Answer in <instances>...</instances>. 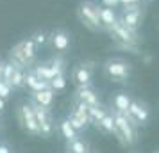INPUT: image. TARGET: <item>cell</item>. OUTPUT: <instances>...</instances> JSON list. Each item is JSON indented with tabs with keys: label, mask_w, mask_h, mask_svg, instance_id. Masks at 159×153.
Listing matches in <instances>:
<instances>
[{
	"label": "cell",
	"mask_w": 159,
	"mask_h": 153,
	"mask_svg": "<svg viewBox=\"0 0 159 153\" xmlns=\"http://www.w3.org/2000/svg\"><path fill=\"white\" fill-rule=\"evenodd\" d=\"M36 53H38V46L32 43V39H22L11 48L9 52V62H13L16 68H23L27 70L29 66L34 64L36 61Z\"/></svg>",
	"instance_id": "1"
},
{
	"label": "cell",
	"mask_w": 159,
	"mask_h": 153,
	"mask_svg": "<svg viewBox=\"0 0 159 153\" xmlns=\"http://www.w3.org/2000/svg\"><path fill=\"white\" fill-rule=\"evenodd\" d=\"M111 116H113V121H115L116 137L127 146L136 144L138 142V126L129 119V116L123 114V112H116V110H111Z\"/></svg>",
	"instance_id": "2"
},
{
	"label": "cell",
	"mask_w": 159,
	"mask_h": 153,
	"mask_svg": "<svg viewBox=\"0 0 159 153\" xmlns=\"http://www.w3.org/2000/svg\"><path fill=\"white\" fill-rule=\"evenodd\" d=\"M104 73H106V77L111 79V80L125 82L130 77V73H132V66L125 59L111 57L104 62Z\"/></svg>",
	"instance_id": "3"
},
{
	"label": "cell",
	"mask_w": 159,
	"mask_h": 153,
	"mask_svg": "<svg viewBox=\"0 0 159 153\" xmlns=\"http://www.w3.org/2000/svg\"><path fill=\"white\" fill-rule=\"evenodd\" d=\"M98 6L93 4V2H82L79 7H77V16H79L80 23L86 27V29L93 30V32H98V30H104L100 25V18H98Z\"/></svg>",
	"instance_id": "4"
},
{
	"label": "cell",
	"mask_w": 159,
	"mask_h": 153,
	"mask_svg": "<svg viewBox=\"0 0 159 153\" xmlns=\"http://www.w3.org/2000/svg\"><path fill=\"white\" fill-rule=\"evenodd\" d=\"M16 116H18V123L23 128V132H27L30 135H39V126H38V121H36V116H34L30 102L20 103L18 109H16Z\"/></svg>",
	"instance_id": "5"
},
{
	"label": "cell",
	"mask_w": 159,
	"mask_h": 153,
	"mask_svg": "<svg viewBox=\"0 0 159 153\" xmlns=\"http://www.w3.org/2000/svg\"><path fill=\"white\" fill-rule=\"evenodd\" d=\"M32 105V110H34V116H36V121H38V126H39V135L43 137H50L54 130H56V125H54V116H52L50 109L47 107H41L38 103L30 102Z\"/></svg>",
	"instance_id": "6"
},
{
	"label": "cell",
	"mask_w": 159,
	"mask_h": 153,
	"mask_svg": "<svg viewBox=\"0 0 159 153\" xmlns=\"http://www.w3.org/2000/svg\"><path fill=\"white\" fill-rule=\"evenodd\" d=\"M125 114L129 116V119L136 126H145L150 121V110H148V107L143 102H138V100H130V105Z\"/></svg>",
	"instance_id": "7"
},
{
	"label": "cell",
	"mask_w": 159,
	"mask_h": 153,
	"mask_svg": "<svg viewBox=\"0 0 159 153\" xmlns=\"http://www.w3.org/2000/svg\"><path fill=\"white\" fill-rule=\"evenodd\" d=\"M141 20H143V16H141L139 7H132V9L123 7L122 13H120V16H118V22L122 23L123 27L134 30V32H138L139 25H141Z\"/></svg>",
	"instance_id": "8"
},
{
	"label": "cell",
	"mask_w": 159,
	"mask_h": 153,
	"mask_svg": "<svg viewBox=\"0 0 159 153\" xmlns=\"http://www.w3.org/2000/svg\"><path fill=\"white\" fill-rule=\"evenodd\" d=\"M73 100L75 102L84 103L86 107H100V98L97 95L91 86H82V87H77L75 95H73Z\"/></svg>",
	"instance_id": "9"
},
{
	"label": "cell",
	"mask_w": 159,
	"mask_h": 153,
	"mask_svg": "<svg viewBox=\"0 0 159 153\" xmlns=\"http://www.w3.org/2000/svg\"><path fill=\"white\" fill-rule=\"evenodd\" d=\"M109 32L113 34V37H115V39H118V41H122V43H125V45L138 43V32L127 29V27H123L120 22H116L115 25L109 29Z\"/></svg>",
	"instance_id": "10"
},
{
	"label": "cell",
	"mask_w": 159,
	"mask_h": 153,
	"mask_svg": "<svg viewBox=\"0 0 159 153\" xmlns=\"http://www.w3.org/2000/svg\"><path fill=\"white\" fill-rule=\"evenodd\" d=\"M91 77H93V73H91V68L89 66H75L72 71V79H73V84L77 86V87H82V86H89L91 84Z\"/></svg>",
	"instance_id": "11"
},
{
	"label": "cell",
	"mask_w": 159,
	"mask_h": 153,
	"mask_svg": "<svg viewBox=\"0 0 159 153\" xmlns=\"http://www.w3.org/2000/svg\"><path fill=\"white\" fill-rule=\"evenodd\" d=\"M50 43H52V46H54V50L66 52L70 48V34L63 29H56L50 34Z\"/></svg>",
	"instance_id": "12"
},
{
	"label": "cell",
	"mask_w": 159,
	"mask_h": 153,
	"mask_svg": "<svg viewBox=\"0 0 159 153\" xmlns=\"http://www.w3.org/2000/svg\"><path fill=\"white\" fill-rule=\"evenodd\" d=\"M54 98H56V91H52L50 87L30 93V102L38 103L41 107H47V109H50L52 105H54Z\"/></svg>",
	"instance_id": "13"
},
{
	"label": "cell",
	"mask_w": 159,
	"mask_h": 153,
	"mask_svg": "<svg viewBox=\"0 0 159 153\" xmlns=\"http://www.w3.org/2000/svg\"><path fill=\"white\" fill-rule=\"evenodd\" d=\"M98 18H100L102 29H107V30L118 22V15H116L115 7H106V6L98 9Z\"/></svg>",
	"instance_id": "14"
},
{
	"label": "cell",
	"mask_w": 159,
	"mask_h": 153,
	"mask_svg": "<svg viewBox=\"0 0 159 153\" xmlns=\"http://www.w3.org/2000/svg\"><path fill=\"white\" fill-rule=\"evenodd\" d=\"M25 86L30 89V93H34V91L47 89V87H48V82L41 80L36 73L32 71V70H25Z\"/></svg>",
	"instance_id": "15"
},
{
	"label": "cell",
	"mask_w": 159,
	"mask_h": 153,
	"mask_svg": "<svg viewBox=\"0 0 159 153\" xmlns=\"http://www.w3.org/2000/svg\"><path fill=\"white\" fill-rule=\"evenodd\" d=\"M130 95H127V93H116L113 98H111V107L113 109L111 110H116V112H127V109H129V105H130Z\"/></svg>",
	"instance_id": "16"
},
{
	"label": "cell",
	"mask_w": 159,
	"mask_h": 153,
	"mask_svg": "<svg viewBox=\"0 0 159 153\" xmlns=\"http://www.w3.org/2000/svg\"><path fill=\"white\" fill-rule=\"evenodd\" d=\"M97 130L102 132V134H106V135H116V128H115V121H113V116H111V112H106L104 116L97 121Z\"/></svg>",
	"instance_id": "17"
},
{
	"label": "cell",
	"mask_w": 159,
	"mask_h": 153,
	"mask_svg": "<svg viewBox=\"0 0 159 153\" xmlns=\"http://www.w3.org/2000/svg\"><path fill=\"white\" fill-rule=\"evenodd\" d=\"M66 153H91V146L84 139L75 137L72 141H66Z\"/></svg>",
	"instance_id": "18"
},
{
	"label": "cell",
	"mask_w": 159,
	"mask_h": 153,
	"mask_svg": "<svg viewBox=\"0 0 159 153\" xmlns=\"http://www.w3.org/2000/svg\"><path fill=\"white\" fill-rule=\"evenodd\" d=\"M57 128H59V134L65 137V141H72V139L79 137V134L72 128V125L68 123V119H66V117H63V119L57 123Z\"/></svg>",
	"instance_id": "19"
},
{
	"label": "cell",
	"mask_w": 159,
	"mask_h": 153,
	"mask_svg": "<svg viewBox=\"0 0 159 153\" xmlns=\"http://www.w3.org/2000/svg\"><path fill=\"white\" fill-rule=\"evenodd\" d=\"M9 86L13 89L25 87V70L23 68H16L15 66V71H13V77L9 80Z\"/></svg>",
	"instance_id": "20"
},
{
	"label": "cell",
	"mask_w": 159,
	"mask_h": 153,
	"mask_svg": "<svg viewBox=\"0 0 159 153\" xmlns=\"http://www.w3.org/2000/svg\"><path fill=\"white\" fill-rule=\"evenodd\" d=\"M32 71L36 73L38 77H39V79H41V80H52V79H54V77H56V73H54V70H52L50 68V64H48V62H43V64H38L36 68H34V70H32Z\"/></svg>",
	"instance_id": "21"
},
{
	"label": "cell",
	"mask_w": 159,
	"mask_h": 153,
	"mask_svg": "<svg viewBox=\"0 0 159 153\" xmlns=\"http://www.w3.org/2000/svg\"><path fill=\"white\" fill-rule=\"evenodd\" d=\"M66 119H68V123L72 125V128L77 132V134H80V132H84L88 128V123H84L82 119H79V117L75 116V114H72V112H68Z\"/></svg>",
	"instance_id": "22"
},
{
	"label": "cell",
	"mask_w": 159,
	"mask_h": 153,
	"mask_svg": "<svg viewBox=\"0 0 159 153\" xmlns=\"http://www.w3.org/2000/svg\"><path fill=\"white\" fill-rule=\"evenodd\" d=\"M48 87H50L52 91H61V89H65L66 87L65 75H56L52 80H48Z\"/></svg>",
	"instance_id": "23"
},
{
	"label": "cell",
	"mask_w": 159,
	"mask_h": 153,
	"mask_svg": "<svg viewBox=\"0 0 159 153\" xmlns=\"http://www.w3.org/2000/svg\"><path fill=\"white\" fill-rule=\"evenodd\" d=\"M11 93H13V87H11L6 80H2V79H0V98L7 100L9 96H11Z\"/></svg>",
	"instance_id": "24"
},
{
	"label": "cell",
	"mask_w": 159,
	"mask_h": 153,
	"mask_svg": "<svg viewBox=\"0 0 159 153\" xmlns=\"http://www.w3.org/2000/svg\"><path fill=\"white\" fill-rule=\"evenodd\" d=\"M30 39H32V43L36 45V46H39V45H45L47 43V34L45 32H41V30H38V32H34L32 36H30Z\"/></svg>",
	"instance_id": "25"
},
{
	"label": "cell",
	"mask_w": 159,
	"mask_h": 153,
	"mask_svg": "<svg viewBox=\"0 0 159 153\" xmlns=\"http://www.w3.org/2000/svg\"><path fill=\"white\" fill-rule=\"evenodd\" d=\"M118 4H122L123 7L125 6H139V0H118Z\"/></svg>",
	"instance_id": "26"
},
{
	"label": "cell",
	"mask_w": 159,
	"mask_h": 153,
	"mask_svg": "<svg viewBox=\"0 0 159 153\" xmlns=\"http://www.w3.org/2000/svg\"><path fill=\"white\" fill-rule=\"evenodd\" d=\"M104 4H106V7H115L118 6V0H102Z\"/></svg>",
	"instance_id": "27"
},
{
	"label": "cell",
	"mask_w": 159,
	"mask_h": 153,
	"mask_svg": "<svg viewBox=\"0 0 159 153\" xmlns=\"http://www.w3.org/2000/svg\"><path fill=\"white\" fill-rule=\"evenodd\" d=\"M0 153H11V148L6 142H0Z\"/></svg>",
	"instance_id": "28"
},
{
	"label": "cell",
	"mask_w": 159,
	"mask_h": 153,
	"mask_svg": "<svg viewBox=\"0 0 159 153\" xmlns=\"http://www.w3.org/2000/svg\"><path fill=\"white\" fill-rule=\"evenodd\" d=\"M4 109H6V100H4V98H0V112H2Z\"/></svg>",
	"instance_id": "29"
},
{
	"label": "cell",
	"mask_w": 159,
	"mask_h": 153,
	"mask_svg": "<svg viewBox=\"0 0 159 153\" xmlns=\"http://www.w3.org/2000/svg\"><path fill=\"white\" fill-rule=\"evenodd\" d=\"M2 64H4V61H2V59H0V71H2Z\"/></svg>",
	"instance_id": "30"
},
{
	"label": "cell",
	"mask_w": 159,
	"mask_h": 153,
	"mask_svg": "<svg viewBox=\"0 0 159 153\" xmlns=\"http://www.w3.org/2000/svg\"><path fill=\"white\" fill-rule=\"evenodd\" d=\"M139 2H150V0H139Z\"/></svg>",
	"instance_id": "31"
},
{
	"label": "cell",
	"mask_w": 159,
	"mask_h": 153,
	"mask_svg": "<svg viewBox=\"0 0 159 153\" xmlns=\"http://www.w3.org/2000/svg\"><path fill=\"white\" fill-rule=\"evenodd\" d=\"M132 153H136V151H132Z\"/></svg>",
	"instance_id": "32"
}]
</instances>
